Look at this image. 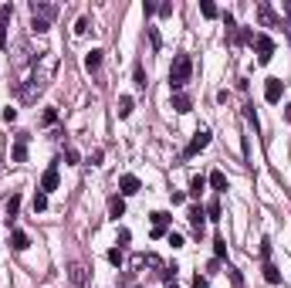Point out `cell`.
<instances>
[{
    "label": "cell",
    "instance_id": "29",
    "mask_svg": "<svg viewBox=\"0 0 291 288\" xmlns=\"http://www.w3.org/2000/svg\"><path fill=\"white\" fill-rule=\"evenodd\" d=\"M109 261L118 268V265H122V248H112V251H109Z\"/></svg>",
    "mask_w": 291,
    "mask_h": 288
},
{
    "label": "cell",
    "instance_id": "9",
    "mask_svg": "<svg viewBox=\"0 0 291 288\" xmlns=\"http://www.w3.org/2000/svg\"><path fill=\"white\" fill-rule=\"evenodd\" d=\"M170 220H173V217H170L166 211H156L153 214V237H163L166 227H170Z\"/></svg>",
    "mask_w": 291,
    "mask_h": 288
},
{
    "label": "cell",
    "instance_id": "35",
    "mask_svg": "<svg viewBox=\"0 0 291 288\" xmlns=\"http://www.w3.org/2000/svg\"><path fill=\"white\" fill-rule=\"evenodd\" d=\"M227 271H231V282H233V285H244V278H240V271H237V268H227Z\"/></svg>",
    "mask_w": 291,
    "mask_h": 288
},
{
    "label": "cell",
    "instance_id": "32",
    "mask_svg": "<svg viewBox=\"0 0 291 288\" xmlns=\"http://www.w3.org/2000/svg\"><path fill=\"white\" fill-rule=\"evenodd\" d=\"M129 237H132V234L122 227V230H118V241H116V244H118V248H125V244H129Z\"/></svg>",
    "mask_w": 291,
    "mask_h": 288
},
{
    "label": "cell",
    "instance_id": "17",
    "mask_svg": "<svg viewBox=\"0 0 291 288\" xmlns=\"http://www.w3.org/2000/svg\"><path fill=\"white\" fill-rule=\"evenodd\" d=\"M132 105H136L132 95H122V98H118V119H129V115H132Z\"/></svg>",
    "mask_w": 291,
    "mask_h": 288
},
{
    "label": "cell",
    "instance_id": "2",
    "mask_svg": "<svg viewBox=\"0 0 291 288\" xmlns=\"http://www.w3.org/2000/svg\"><path fill=\"white\" fill-rule=\"evenodd\" d=\"M254 51H257V61H261V65H268L274 58V41L268 38V34H254Z\"/></svg>",
    "mask_w": 291,
    "mask_h": 288
},
{
    "label": "cell",
    "instance_id": "23",
    "mask_svg": "<svg viewBox=\"0 0 291 288\" xmlns=\"http://www.w3.org/2000/svg\"><path fill=\"white\" fill-rule=\"evenodd\" d=\"M214 258H217V261L227 258V241H224V237H217V241H214Z\"/></svg>",
    "mask_w": 291,
    "mask_h": 288
},
{
    "label": "cell",
    "instance_id": "8",
    "mask_svg": "<svg viewBox=\"0 0 291 288\" xmlns=\"http://www.w3.org/2000/svg\"><path fill=\"white\" fill-rule=\"evenodd\" d=\"M31 14H34V17H41V20H55L58 7H55V3H41V0H34V3H31Z\"/></svg>",
    "mask_w": 291,
    "mask_h": 288
},
{
    "label": "cell",
    "instance_id": "5",
    "mask_svg": "<svg viewBox=\"0 0 291 288\" xmlns=\"http://www.w3.org/2000/svg\"><path fill=\"white\" fill-rule=\"evenodd\" d=\"M281 95H285V81H281V78H268V81H264V98H268V102H281Z\"/></svg>",
    "mask_w": 291,
    "mask_h": 288
},
{
    "label": "cell",
    "instance_id": "40",
    "mask_svg": "<svg viewBox=\"0 0 291 288\" xmlns=\"http://www.w3.org/2000/svg\"><path fill=\"white\" fill-rule=\"evenodd\" d=\"M173 288H176V285H173Z\"/></svg>",
    "mask_w": 291,
    "mask_h": 288
},
{
    "label": "cell",
    "instance_id": "30",
    "mask_svg": "<svg viewBox=\"0 0 291 288\" xmlns=\"http://www.w3.org/2000/svg\"><path fill=\"white\" fill-rule=\"evenodd\" d=\"M261 258H264V261H271V241H268V237L261 241Z\"/></svg>",
    "mask_w": 291,
    "mask_h": 288
},
{
    "label": "cell",
    "instance_id": "21",
    "mask_svg": "<svg viewBox=\"0 0 291 288\" xmlns=\"http://www.w3.org/2000/svg\"><path fill=\"white\" fill-rule=\"evenodd\" d=\"M203 187H207V176H193V180H190V197H200Z\"/></svg>",
    "mask_w": 291,
    "mask_h": 288
},
{
    "label": "cell",
    "instance_id": "11",
    "mask_svg": "<svg viewBox=\"0 0 291 288\" xmlns=\"http://www.w3.org/2000/svg\"><path fill=\"white\" fill-rule=\"evenodd\" d=\"M102 55H105L102 48H92V51L85 55V68H88V72H98V68H102Z\"/></svg>",
    "mask_w": 291,
    "mask_h": 288
},
{
    "label": "cell",
    "instance_id": "15",
    "mask_svg": "<svg viewBox=\"0 0 291 288\" xmlns=\"http://www.w3.org/2000/svg\"><path fill=\"white\" fill-rule=\"evenodd\" d=\"M207 183H210V187H214L217 193H224V190H227V176H224L220 170H214V173H210V176H207Z\"/></svg>",
    "mask_w": 291,
    "mask_h": 288
},
{
    "label": "cell",
    "instance_id": "19",
    "mask_svg": "<svg viewBox=\"0 0 291 288\" xmlns=\"http://www.w3.org/2000/svg\"><path fill=\"white\" fill-rule=\"evenodd\" d=\"M190 224H193L196 234H203V211L200 207H190Z\"/></svg>",
    "mask_w": 291,
    "mask_h": 288
},
{
    "label": "cell",
    "instance_id": "12",
    "mask_svg": "<svg viewBox=\"0 0 291 288\" xmlns=\"http://www.w3.org/2000/svg\"><path fill=\"white\" fill-rule=\"evenodd\" d=\"M14 163H24V159H27V133L24 136H17V143H14Z\"/></svg>",
    "mask_w": 291,
    "mask_h": 288
},
{
    "label": "cell",
    "instance_id": "26",
    "mask_svg": "<svg viewBox=\"0 0 291 288\" xmlns=\"http://www.w3.org/2000/svg\"><path fill=\"white\" fill-rule=\"evenodd\" d=\"M14 17V7H10V3H3V7H0V27H7V20Z\"/></svg>",
    "mask_w": 291,
    "mask_h": 288
},
{
    "label": "cell",
    "instance_id": "4",
    "mask_svg": "<svg viewBox=\"0 0 291 288\" xmlns=\"http://www.w3.org/2000/svg\"><path fill=\"white\" fill-rule=\"evenodd\" d=\"M142 190V183H139V176L136 173H125V176H118V193L122 197H132V193Z\"/></svg>",
    "mask_w": 291,
    "mask_h": 288
},
{
    "label": "cell",
    "instance_id": "22",
    "mask_svg": "<svg viewBox=\"0 0 291 288\" xmlns=\"http://www.w3.org/2000/svg\"><path fill=\"white\" fill-rule=\"evenodd\" d=\"M31 207H34V214L48 211V193H34V200H31Z\"/></svg>",
    "mask_w": 291,
    "mask_h": 288
},
{
    "label": "cell",
    "instance_id": "13",
    "mask_svg": "<svg viewBox=\"0 0 291 288\" xmlns=\"http://www.w3.org/2000/svg\"><path fill=\"white\" fill-rule=\"evenodd\" d=\"M173 109L176 112H190V109H193V98L186 95V92H176L173 95Z\"/></svg>",
    "mask_w": 291,
    "mask_h": 288
},
{
    "label": "cell",
    "instance_id": "25",
    "mask_svg": "<svg viewBox=\"0 0 291 288\" xmlns=\"http://www.w3.org/2000/svg\"><path fill=\"white\" fill-rule=\"evenodd\" d=\"M207 217H210V220H220V200H210V204H207Z\"/></svg>",
    "mask_w": 291,
    "mask_h": 288
},
{
    "label": "cell",
    "instance_id": "14",
    "mask_svg": "<svg viewBox=\"0 0 291 288\" xmlns=\"http://www.w3.org/2000/svg\"><path fill=\"white\" fill-rule=\"evenodd\" d=\"M10 248L14 251H27L31 248V237H27L24 230H14V234H10Z\"/></svg>",
    "mask_w": 291,
    "mask_h": 288
},
{
    "label": "cell",
    "instance_id": "33",
    "mask_svg": "<svg viewBox=\"0 0 291 288\" xmlns=\"http://www.w3.org/2000/svg\"><path fill=\"white\" fill-rule=\"evenodd\" d=\"M55 122H58V112H55V109H48V112H44V126H55Z\"/></svg>",
    "mask_w": 291,
    "mask_h": 288
},
{
    "label": "cell",
    "instance_id": "16",
    "mask_svg": "<svg viewBox=\"0 0 291 288\" xmlns=\"http://www.w3.org/2000/svg\"><path fill=\"white\" fill-rule=\"evenodd\" d=\"M264 282H268V285H281V271L274 268L271 261H264Z\"/></svg>",
    "mask_w": 291,
    "mask_h": 288
},
{
    "label": "cell",
    "instance_id": "39",
    "mask_svg": "<svg viewBox=\"0 0 291 288\" xmlns=\"http://www.w3.org/2000/svg\"><path fill=\"white\" fill-rule=\"evenodd\" d=\"M285 119H288V122H291V105H285Z\"/></svg>",
    "mask_w": 291,
    "mask_h": 288
},
{
    "label": "cell",
    "instance_id": "38",
    "mask_svg": "<svg viewBox=\"0 0 291 288\" xmlns=\"http://www.w3.org/2000/svg\"><path fill=\"white\" fill-rule=\"evenodd\" d=\"M193 288H207V278H200V275H196V278H193Z\"/></svg>",
    "mask_w": 291,
    "mask_h": 288
},
{
    "label": "cell",
    "instance_id": "20",
    "mask_svg": "<svg viewBox=\"0 0 291 288\" xmlns=\"http://www.w3.org/2000/svg\"><path fill=\"white\" fill-rule=\"evenodd\" d=\"M17 211H20V193H10V200H7V217L14 220V217H17Z\"/></svg>",
    "mask_w": 291,
    "mask_h": 288
},
{
    "label": "cell",
    "instance_id": "28",
    "mask_svg": "<svg viewBox=\"0 0 291 288\" xmlns=\"http://www.w3.org/2000/svg\"><path fill=\"white\" fill-rule=\"evenodd\" d=\"M31 27H34V31H38V34H44V31H48V27H51V20H41V17H34V24H31Z\"/></svg>",
    "mask_w": 291,
    "mask_h": 288
},
{
    "label": "cell",
    "instance_id": "37",
    "mask_svg": "<svg viewBox=\"0 0 291 288\" xmlns=\"http://www.w3.org/2000/svg\"><path fill=\"white\" fill-rule=\"evenodd\" d=\"M17 119V109H3V122H14Z\"/></svg>",
    "mask_w": 291,
    "mask_h": 288
},
{
    "label": "cell",
    "instance_id": "1",
    "mask_svg": "<svg viewBox=\"0 0 291 288\" xmlns=\"http://www.w3.org/2000/svg\"><path fill=\"white\" fill-rule=\"evenodd\" d=\"M190 75H193V58L190 55H176L173 65H170V88H173V95L190 81Z\"/></svg>",
    "mask_w": 291,
    "mask_h": 288
},
{
    "label": "cell",
    "instance_id": "7",
    "mask_svg": "<svg viewBox=\"0 0 291 288\" xmlns=\"http://www.w3.org/2000/svg\"><path fill=\"white\" fill-rule=\"evenodd\" d=\"M58 183H61V176H58V166H48V170H44V176H41V193H51V190H58Z\"/></svg>",
    "mask_w": 291,
    "mask_h": 288
},
{
    "label": "cell",
    "instance_id": "31",
    "mask_svg": "<svg viewBox=\"0 0 291 288\" xmlns=\"http://www.w3.org/2000/svg\"><path fill=\"white\" fill-rule=\"evenodd\" d=\"M136 85L139 88H146V72H142V65H136Z\"/></svg>",
    "mask_w": 291,
    "mask_h": 288
},
{
    "label": "cell",
    "instance_id": "34",
    "mask_svg": "<svg viewBox=\"0 0 291 288\" xmlns=\"http://www.w3.org/2000/svg\"><path fill=\"white\" fill-rule=\"evenodd\" d=\"M75 34H88V17H81L75 24Z\"/></svg>",
    "mask_w": 291,
    "mask_h": 288
},
{
    "label": "cell",
    "instance_id": "10",
    "mask_svg": "<svg viewBox=\"0 0 291 288\" xmlns=\"http://www.w3.org/2000/svg\"><path fill=\"white\" fill-rule=\"evenodd\" d=\"M68 278H71L75 288H81L85 285V265H81V261H71V265H68Z\"/></svg>",
    "mask_w": 291,
    "mask_h": 288
},
{
    "label": "cell",
    "instance_id": "6",
    "mask_svg": "<svg viewBox=\"0 0 291 288\" xmlns=\"http://www.w3.org/2000/svg\"><path fill=\"white\" fill-rule=\"evenodd\" d=\"M257 17H261V24H264V27H285V24H281V17L271 10V3H257Z\"/></svg>",
    "mask_w": 291,
    "mask_h": 288
},
{
    "label": "cell",
    "instance_id": "36",
    "mask_svg": "<svg viewBox=\"0 0 291 288\" xmlns=\"http://www.w3.org/2000/svg\"><path fill=\"white\" fill-rule=\"evenodd\" d=\"M64 159H68V163L75 166V163H78V149H64Z\"/></svg>",
    "mask_w": 291,
    "mask_h": 288
},
{
    "label": "cell",
    "instance_id": "27",
    "mask_svg": "<svg viewBox=\"0 0 291 288\" xmlns=\"http://www.w3.org/2000/svg\"><path fill=\"white\" fill-rule=\"evenodd\" d=\"M166 241H170L173 248H183V234H176V230H170V234H166Z\"/></svg>",
    "mask_w": 291,
    "mask_h": 288
},
{
    "label": "cell",
    "instance_id": "3",
    "mask_svg": "<svg viewBox=\"0 0 291 288\" xmlns=\"http://www.w3.org/2000/svg\"><path fill=\"white\" fill-rule=\"evenodd\" d=\"M207 146H210V129H196V133H193V139H190V146H186V149H183V156H186V159H190V156H196V153H203V149H207Z\"/></svg>",
    "mask_w": 291,
    "mask_h": 288
},
{
    "label": "cell",
    "instance_id": "24",
    "mask_svg": "<svg viewBox=\"0 0 291 288\" xmlns=\"http://www.w3.org/2000/svg\"><path fill=\"white\" fill-rule=\"evenodd\" d=\"M200 14H203V17H207V20H214L217 14H220V10H217V7H214V3H210V0H203V3H200Z\"/></svg>",
    "mask_w": 291,
    "mask_h": 288
},
{
    "label": "cell",
    "instance_id": "18",
    "mask_svg": "<svg viewBox=\"0 0 291 288\" xmlns=\"http://www.w3.org/2000/svg\"><path fill=\"white\" fill-rule=\"evenodd\" d=\"M109 214L118 220V217L125 214V200H122V197H112V200H109Z\"/></svg>",
    "mask_w": 291,
    "mask_h": 288
}]
</instances>
